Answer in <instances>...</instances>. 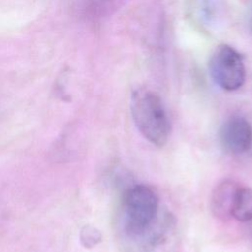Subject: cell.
<instances>
[{"label": "cell", "mask_w": 252, "mask_h": 252, "mask_svg": "<svg viewBox=\"0 0 252 252\" xmlns=\"http://www.w3.org/2000/svg\"><path fill=\"white\" fill-rule=\"evenodd\" d=\"M249 27L252 30V8H251V11H250V14H249Z\"/></svg>", "instance_id": "obj_10"}, {"label": "cell", "mask_w": 252, "mask_h": 252, "mask_svg": "<svg viewBox=\"0 0 252 252\" xmlns=\"http://www.w3.org/2000/svg\"><path fill=\"white\" fill-rule=\"evenodd\" d=\"M125 229L130 235L144 237L159 219V199L149 185L135 184L122 197Z\"/></svg>", "instance_id": "obj_2"}, {"label": "cell", "mask_w": 252, "mask_h": 252, "mask_svg": "<svg viewBox=\"0 0 252 252\" xmlns=\"http://www.w3.org/2000/svg\"><path fill=\"white\" fill-rule=\"evenodd\" d=\"M223 0H186V11L191 23L202 32H211L220 24Z\"/></svg>", "instance_id": "obj_5"}, {"label": "cell", "mask_w": 252, "mask_h": 252, "mask_svg": "<svg viewBox=\"0 0 252 252\" xmlns=\"http://www.w3.org/2000/svg\"><path fill=\"white\" fill-rule=\"evenodd\" d=\"M102 239L101 232L93 225H85L80 231V240L84 247L93 248Z\"/></svg>", "instance_id": "obj_9"}, {"label": "cell", "mask_w": 252, "mask_h": 252, "mask_svg": "<svg viewBox=\"0 0 252 252\" xmlns=\"http://www.w3.org/2000/svg\"><path fill=\"white\" fill-rule=\"evenodd\" d=\"M208 69L216 85L227 92L240 89L246 80V69L242 55L225 43L218 45L212 52Z\"/></svg>", "instance_id": "obj_3"}, {"label": "cell", "mask_w": 252, "mask_h": 252, "mask_svg": "<svg viewBox=\"0 0 252 252\" xmlns=\"http://www.w3.org/2000/svg\"><path fill=\"white\" fill-rule=\"evenodd\" d=\"M133 121L151 144L162 147L170 135V122L160 96L147 89L136 90L130 100Z\"/></svg>", "instance_id": "obj_1"}, {"label": "cell", "mask_w": 252, "mask_h": 252, "mask_svg": "<svg viewBox=\"0 0 252 252\" xmlns=\"http://www.w3.org/2000/svg\"><path fill=\"white\" fill-rule=\"evenodd\" d=\"M125 0H86L85 12L90 19L99 20L113 15Z\"/></svg>", "instance_id": "obj_8"}, {"label": "cell", "mask_w": 252, "mask_h": 252, "mask_svg": "<svg viewBox=\"0 0 252 252\" xmlns=\"http://www.w3.org/2000/svg\"><path fill=\"white\" fill-rule=\"evenodd\" d=\"M231 218L242 222L252 220V189L250 187L240 184L237 187L231 208Z\"/></svg>", "instance_id": "obj_7"}, {"label": "cell", "mask_w": 252, "mask_h": 252, "mask_svg": "<svg viewBox=\"0 0 252 252\" xmlns=\"http://www.w3.org/2000/svg\"><path fill=\"white\" fill-rule=\"evenodd\" d=\"M238 186L235 180L229 178L223 179L215 186L210 199V209L215 218L222 221L231 218L233 198Z\"/></svg>", "instance_id": "obj_6"}, {"label": "cell", "mask_w": 252, "mask_h": 252, "mask_svg": "<svg viewBox=\"0 0 252 252\" xmlns=\"http://www.w3.org/2000/svg\"><path fill=\"white\" fill-rule=\"evenodd\" d=\"M219 137L225 152L233 155L244 154L252 147V126L242 116H231L221 125Z\"/></svg>", "instance_id": "obj_4"}]
</instances>
